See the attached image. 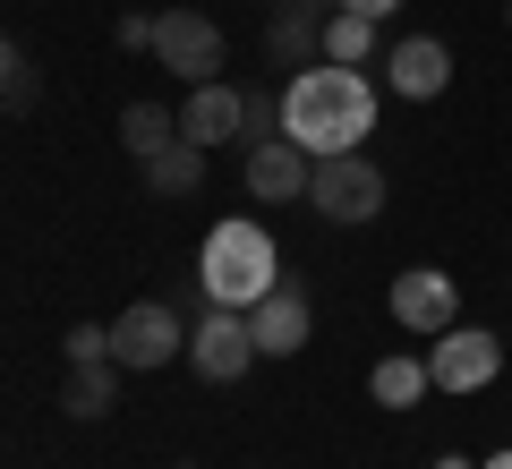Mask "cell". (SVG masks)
I'll use <instances>...</instances> for the list:
<instances>
[{"instance_id": "obj_9", "label": "cell", "mask_w": 512, "mask_h": 469, "mask_svg": "<svg viewBox=\"0 0 512 469\" xmlns=\"http://www.w3.org/2000/svg\"><path fill=\"white\" fill-rule=\"evenodd\" d=\"M248 333H256V359H299V350H308V333H316L308 290H299L291 273H282V282L248 307Z\"/></svg>"}, {"instance_id": "obj_23", "label": "cell", "mask_w": 512, "mask_h": 469, "mask_svg": "<svg viewBox=\"0 0 512 469\" xmlns=\"http://www.w3.org/2000/svg\"><path fill=\"white\" fill-rule=\"evenodd\" d=\"M333 9H359V18H393L402 0H333Z\"/></svg>"}, {"instance_id": "obj_16", "label": "cell", "mask_w": 512, "mask_h": 469, "mask_svg": "<svg viewBox=\"0 0 512 469\" xmlns=\"http://www.w3.org/2000/svg\"><path fill=\"white\" fill-rule=\"evenodd\" d=\"M367 393L384 401V410H419L436 384H427V359H410V350H393V359H376V376H367Z\"/></svg>"}, {"instance_id": "obj_25", "label": "cell", "mask_w": 512, "mask_h": 469, "mask_svg": "<svg viewBox=\"0 0 512 469\" xmlns=\"http://www.w3.org/2000/svg\"><path fill=\"white\" fill-rule=\"evenodd\" d=\"M436 469H478V461H461V452H444V461H436Z\"/></svg>"}, {"instance_id": "obj_11", "label": "cell", "mask_w": 512, "mask_h": 469, "mask_svg": "<svg viewBox=\"0 0 512 469\" xmlns=\"http://www.w3.org/2000/svg\"><path fill=\"white\" fill-rule=\"evenodd\" d=\"M180 137L188 145H205V154H214V145H248V94L239 86H188V103H180Z\"/></svg>"}, {"instance_id": "obj_15", "label": "cell", "mask_w": 512, "mask_h": 469, "mask_svg": "<svg viewBox=\"0 0 512 469\" xmlns=\"http://www.w3.org/2000/svg\"><path fill=\"white\" fill-rule=\"evenodd\" d=\"M137 180H146L154 197H197V188H205V145L171 137L163 154H146V163H137Z\"/></svg>"}, {"instance_id": "obj_17", "label": "cell", "mask_w": 512, "mask_h": 469, "mask_svg": "<svg viewBox=\"0 0 512 469\" xmlns=\"http://www.w3.org/2000/svg\"><path fill=\"white\" fill-rule=\"evenodd\" d=\"M325 60H333V69H367V60H376V18L333 9V18H325Z\"/></svg>"}, {"instance_id": "obj_1", "label": "cell", "mask_w": 512, "mask_h": 469, "mask_svg": "<svg viewBox=\"0 0 512 469\" xmlns=\"http://www.w3.org/2000/svg\"><path fill=\"white\" fill-rule=\"evenodd\" d=\"M367 128H376V86H367V69H333V60H316V69L291 77V94H282V137L299 145V154H359Z\"/></svg>"}, {"instance_id": "obj_26", "label": "cell", "mask_w": 512, "mask_h": 469, "mask_svg": "<svg viewBox=\"0 0 512 469\" xmlns=\"http://www.w3.org/2000/svg\"><path fill=\"white\" fill-rule=\"evenodd\" d=\"M478 469H512V452H495V461H478Z\"/></svg>"}, {"instance_id": "obj_27", "label": "cell", "mask_w": 512, "mask_h": 469, "mask_svg": "<svg viewBox=\"0 0 512 469\" xmlns=\"http://www.w3.org/2000/svg\"><path fill=\"white\" fill-rule=\"evenodd\" d=\"M504 26H512V0H504Z\"/></svg>"}, {"instance_id": "obj_6", "label": "cell", "mask_w": 512, "mask_h": 469, "mask_svg": "<svg viewBox=\"0 0 512 469\" xmlns=\"http://www.w3.org/2000/svg\"><path fill=\"white\" fill-rule=\"evenodd\" d=\"M154 60H163L180 86H214L222 77V26L205 9H163L154 18Z\"/></svg>"}, {"instance_id": "obj_7", "label": "cell", "mask_w": 512, "mask_h": 469, "mask_svg": "<svg viewBox=\"0 0 512 469\" xmlns=\"http://www.w3.org/2000/svg\"><path fill=\"white\" fill-rule=\"evenodd\" d=\"M495 376H504V342H495V333L453 325V333L427 342V384H436V393H487Z\"/></svg>"}, {"instance_id": "obj_4", "label": "cell", "mask_w": 512, "mask_h": 469, "mask_svg": "<svg viewBox=\"0 0 512 469\" xmlns=\"http://www.w3.org/2000/svg\"><path fill=\"white\" fill-rule=\"evenodd\" d=\"M308 205L325 222H342V231H359V222L384 214V171L367 163V154H325V163L308 171Z\"/></svg>"}, {"instance_id": "obj_3", "label": "cell", "mask_w": 512, "mask_h": 469, "mask_svg": "<svg viewBox=\"0 0 512 469\" xmlns=\"http://www.w3.org/2000/svg\"><path fill=\"white\" fill-rule=\"evenodd\" d=\"M111 359L128 367V376H154V367L188 359V325H180V307L171 299H137L111 316Z\"/></svg>"}, {"instance_id": "obj_13", "label": "cell", "mask_w": 512, "mask_h": 469, "mask_svg": "<svg viewBox=\"0 0 512 469\" xmlns=\"http://www.w3.org/2000/svg\"><path fill=\"white\" fill-rule=\"evenodd\" d=\"M325 18H316V9H274V18H265V60H274V69H316V60H325Z\"/></svg>"}, {"instance_id": "obj_20", "label": "cell", "mask_w": 512, "mask_h": 469, "mask_svg": "<svg viewBox=\"0 0 512 469\" xmlns=\"http://www.w3.org/2000/svg\"><path fill=\"white\" fill-rule=\"evenodd\" d=\"M69 367H86V359H111V325H69Z\"/></svg>"}, {"instance_id": "obj_14", "label": "cell", "mask_w": 512, "mask_h": 469, "mask_svg": "<svg viewBox=\"0 0 512 469\" xmlns=\"http://www.w3.org/2000/svg\"><path fill=\"white\" fill-rule=\"evenodd\" d=\"M120 376H128L120 359H86V367H69V384H60V410H69V418H111V410H120Z\"/></svg>"}, {"instance_id": "obj_28", "label": "cell", "mask_w": 512, "mask_h": 469, "mask_svg": "<svg viewBox=\"0 0 512 469\" xmlns=\"http://www.w3.org/2000/svg\"><path fill=\"white\" fill-rule=\"evenodd\" d=\"M180 469H197V461H180Z\"/></svg>"}, {"instance_id": "obj_21", "label": "cell", "mask_w": 512, "mask_h": 469, "mask_svg": "<svg viewBox=\"0 0 512 469\" xmlns=\"http://www.w3.org/2000/svg\"><path fill=\"white\" fill-rule=\"evenodd\" d=\"M256 137H282V103L274 94H248V145Z\"/></svg>"}, {"instance_id": "obj_10", "label": "cell", "mask_w": 512, "mask_h": 469, "mask_svg": "<svg viewBox=\"0 0 512 469\" xmlns=\"http://www.w3.org/2000/svg\"><path fill=\"white\" fill-rule=\"evenodd\" d=\"M308 171H316V154H299L291 137H256V145H239V180H248V197L256 205H308Z\"/></svg>"}, {"instance_id": "obj_18", "label": "cell", "mask_w": 512, "mask_h": 469, "mask_svg": "<svg viewBox=\"0 0 512 469\" xmlns=\"http://www.w3.org/2000/svg\"><path fill=\"white\" fill-rule=\"evenodd\" d=\"M180 137V111H163V103H128L120 111V145L146 163V154H163V145Z\"/></svg>"}, {"instance_id": "obj_2", "label": "cell", "mask_w": 512, "mask_h": 469, "mask_svg": "<svg viewBox=\"0 0 512 469\" xmlns=\"http://www.w3.org/2000/svg\"><path fill=\"white\" fill-rule=\"evenodd\" d=\"M197 282L214 307H256L265 290L282 282V256H274V231L265 222H214L197 248Z\"/></svg>"}, {"instance_id": "obj_22", "label": "cell", "mask_w": 512, "mask_h": 469, "mask_svg": "<svg viewBox=\"0 0 512 469\" xmlns=\"http://www.w3.org/2000/svg\"><path fill=\"white\" fill-rule=\"evenodd\" d=\"M120 52H154V18H120Z\"/></svg>"}, {"instance_id": "obj_8", "label": "cell", "mask_w": 512, "mask_h": 469, "mask_svg": "<svg viewBox=\"0 0 512 469\" xmlns=\"http://www.w3.org/2000/svg\"><path fill=\"white\" fill-rule=\"evenodd\" d=\"M393 325H402V333H419V342L453 333V325H461V290H453V273H436V265L393 273Z\"/></svg>"}, {"instance_id": "obj_24", "label": "cell", "mask_w": 512, "mask_h": 469, "mask_svg": "<svg viewBox=\"0 0 512 469\" xmlns=\"http://www.w3.org/2000/svg\"><path fill=\"white\" fill-rule=\"evenodd\" d=\"M274 9H316V18H325V9H333V0H274Z\"/></svg>"}, {"instance_id": "obj_12", "label": "cell", "mask_w": 512, "mask_h": 469, "mask_svg": "<svg viewBox=\"0 0 512 469\" xmlns=\"http://www.w3.org/2000/svg\"><path fill=\"white\" fill-rule=\"evenodd\" d=\"M384 86L402 94V103H436V94L453 86V52H444L436 35H402L384 52Z\"/></svg>"}, {"instance_id": "obj_19", "label": "cell", "mask_w": 512, "mask_h": 469, "mask_svg": "<svg viewBox=\"0 0 512 469\" xmlns=\"http://www.w3.org/2000/svg\"><path fill=\"white\" fill-rule=\"evenodd\" d=\"M35 94H43L35 60H26L18 43H0V111H35Z\"/></svg>"}, {"instance_id": "obj_5", "label": "cell", "mask_w": 512, "mask_h": 469, "mask_svg": "<svg viewBox=\"0 0 512 469\" xmlns=\"http://www.w3.org/2000/svg\"><path fill=\"white\" fill-rule=\"evenodd\" d=\"M188 367H197L205 384H239L256 367V333H248V307H214L205 299V316L188 325Z\"/></svg>"}]
</instances>
